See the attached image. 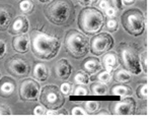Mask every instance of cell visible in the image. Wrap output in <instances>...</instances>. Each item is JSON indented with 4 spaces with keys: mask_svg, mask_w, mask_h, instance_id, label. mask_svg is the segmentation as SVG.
I'll use <instances>...</instances> for the list:
<instances>
[{
    "mask_svg": "<svg viewBox=\"0 0 149 119\" xmlns=\"http://www.w3.org/2000/svg\"><path fill=\"white\" fill-rule=\"evenodd\" d=\"M30 47L36 57L42 60H50L57 56L61 44L57 37L33 30L30 34Z\"/></svg>",
    "mask_w": 149,
    "mask_h": 119,
    "instance_id": "obj_1",
    "label": "cell"
},
{
    "mask_svg": "<svg viewBox=\"0 0 149 119\" xmlns=\"http://www.w3.org/2000/svg\"><path fill=\"white\" fill-rule=\"evenodd\" d=\"M44 14L53 24L66 26L74 18V4L71 0H52L44 6Z\"/></svg>",
    "mask_w": 149,
    "mask_h": 119,
    "instance_id": "obj_2",
    "label": "cell"
},
{
    "mask_svg": "<svg viewBox=\"0 0 149 119\" xmlns=\"http://www.w3.org/2000/svg\"><path fill=\"white\" fill-rule=\"evenodd\" d=\"M104 15L91 6L82 8L78 15V28L84 35L92 36L102 31L104 26Z\"/></svg>",
    "mask_w": 149,
    "mask_h": 119,
    "instance_id": "obj_3",
    "label": "cell"
},
{
    "mask_svg": "<svg viewBox=\"0 0 149 119\" xmlns=\"http://www.w3.org/2000/svg\"><path fill=\"white\" fill-rule=\"evenodd\" d=\"M64 47L69 55L74 57L75 59H80L84 57L89 51L88 39L79 31L70 30L65 36Z\"/></svg>",
    "mask_w": 149,
    "mask_h": 119,
    "instance_id": "obj_4",
    "label": "cell"
},
{
    "mask_svg": "<svg viewBox=\"0 0 149 119\" xmlns=\"http://www.w3.org/2000/svg\"><path fill=\"white\" fill-rule=\"evenodd\" d=\"M121 22L126 32L134 37L141 36L145 30V18L143 12L137 8L126 10L121 16Z\"/></svg>",
    "mask_w": 149,
    "mask_h": 119,
    "instance_id": "obj_5",
    "label": "cell"
},
{
    "mask_svg": "<svg viewBox=\"0 0 149 119\" xmlns=\"http://www.w3.org/2000/svg\"><path fill=\"white\" fill-rule=\"evenodd\" d=\"M41 104L49 110H58L64 105L65 97L58 87L54 85H45L40 94Z\"/></svg>",
    "mask_w": 149,
    "mask_h": 119,
    "instance_id": "obj_6",
    "label": "cell"
},
{
    "mask_svg": "<svg viewBox=\"0 0 149 119\" xmlns=\"http://www.w3.org/2000/svg\"><path fill=\"white\" fill-rule=\"evenodd\" d=\"M119 52L121 63L123 64L126 70L136 76L141 74L142 68L140 65L139 57L129 45H122L119 49Z\"/></svg>",
    "mask_w": 149,
    "mask_h": 119,
    "instance_id": "obj_7",
    "label": "cell"
},
{
    "mask_svg": "<svg viewBox=\"0 0 149 119\" xmlns=\"http://www.w3.org/2000/svg\"><path fill=\"white\" fill-rule=\"evenodd\" d=\"M5 69L15 78H24L30 74L31 66L28 60L20 55H14L5 62Z\"/></svg>",
    "mask_w": 149,
    "mask_h": 119,
    "instance_id": "obj_8",
    "label": "cell"
},
{
    "mask_svg": "<svg viewBox=\"0 0 149 119\" xmlns=\"http://www.w3.org/2000/svg\"><path fill=\"white\" fill-rule=\"evenodd\" d=\"M114 39L108 33H97L90 40L89 50L93 55L100 56L110 51L114 46Z\"/></svg>",
    "mask_w": 149,
    "mask_h": 119,
    "instance_id": "obj_9",
    "label": "cell"
},
{
    "mask_svg": "<svg viewBox=\"0 0 149 119\" xmlns=\"http://www.w3.org/2000/svg\"><path fill=\"white\" fill-rule=\"evenodd\" d=\"M19 98L22 101H37L40 95V85L33 78H26L19 85Z\"/></svg>",
    "mask_w": 149,
    "mask_h": 119,
    "instance_id": "obj_10",
    "label": "cell"
},
{
    "mask_svg": "<svg viewBox=\"0 0 149 119\" xmlns=\"http://www.w3.org/2000/svg\"><path fill=\"white\" fill-rule=\"evenodd\" d=\"M110 110L111 113L116 115H133L136 111L135 100L131 96L125 97L120 101L113 102L110 106Z\"/></svg>",
    "mask_w": 149,
    "mask_h": 119,
    "instance_id": "obj_11",
    "label": "cell"
},
{
    "mask_svg": "<svg viewBox=\"0 0 149 119\" xmlns=\"http://www.w3.org/2000/svg\"><path fill=\"white\" fill-rule=\"evenodd\" d=\"M30 28V24H29L28 18L24 15L16 16L11 22H10L9 27H8V33L10 35H20V34H26L29 31Z\"/></svg>",
    "mask_w": 149,
    "mask_h": 119,
    "instance_id": "obj_12",
    "label": "cell"
},
{
    "mask_svg": "<svg viewBox=\"0 0 149 119\" xmlns=\"http://www.w3.org/2000/svg\"><path fill=\"white\" fill-rule=\"evenodd\" d=\"M15 13V10L8 4H0V31L8 29Z\"/></svg>",
    "mask_w": 149,
    "mask_h": 119,
    "instance_id": "obj_13",
    "label": "cell"
},
{
    "mask_svg": "<svg viewBox=\"0 0 149 119\" xmlns=\"http://www.w3.org/2000/svg\"><path fill=\"white\" fill-rule=\"evenodd\" d=\"M12 48L17 53H26L30 49V36L26 33L16 35L12 40Z\"/></svg>",
    "mask_w": 149,
    "mask_h": 119,
    "instance_id": "obj_14",
    "label": "cell"
},
{
    "mask_svg": "<svg viewBox=\"0 0 149 119\" xmlns=\"http://www.w3.org/2000/svg\"><path fill=\"white\" fill-rule=\"evenodd\" d=\"M71 72H72V66L67 59L63 58L56 63L55 74L59 79H64V80L68 79L71 76Z\"/></svg>",
    "mask_w": 149,
    "mask_h": 119,
    "instance_id": "obj_15",
    "label": "cell"
},
{
    "mask_svg": "<svg viewBox=\"0 0 149 119\" xmlns=\"http://www.w3.org/2000/svg\"><path fill=\"white\" fill-rule=\"evenodd\" d=\"M15 91V81L9 76H4L0 79V97L9 98Z\"/></svg>",
    "mask_w": 149,
    "mask_h": 119,
    "instance_id": "obj_16",
    "label": "cell"
},
{
    "mask_svg": "<svg viewBox=\"0 0 149 119\" xmlns=\"http://www.w3.org/2000/svg\"><path fill=\"white\" fill-rule=\"evenodd\" d=\"M102 67L109 72H112L119 65V58L115 52H106L102 58Z\"/></svg>",
    "mask_w": 149,
    "mask_h": 119,
    "instance_id": "obj_17",
    "label": "cell"
},
{
    "mask_svg": "<svg viewBox=\"0 0 149 119\" xmlns=\"http://www.w3.org/2000/svg\"><path fill=\"white\" fill-rule=\"evenodd\" d=\"M82 70L87 72L88 74H95L102 69L100 61L95 57H88L82 62Z\"/></svg>",
    "mask_w": 149,
    "mask_h": 119,
    "instance_id": "obj_18",
    "label": "cell"
},
{
    "mask_svg": "<svg viewBox=\"0 0 149 119\" xmlns=\"http://www.w3.org/2000/svg\"><path fill=\"white\" fill-rule=\"evenodd\" d=\"M33 78L39 81H46L49 78V69L44 63H37L33 67Z\"/></svg>",
    "mask_w": 149,
    "mask_h": 119,
    "instance_id": "obj_19",
    "label": "cell"
},
{
    "mask_svg": "<svg viewBox=\"0 0 149 119\" xmlns=\"http://www.w3.org/2000/svg\"><path fill=\"white\" fill-rule=\"evenodd\" d=\"M111 94L114 96H120L122 98L129 97L132 95V89L126 85H117L112 88Z\"/></svg>",
    "mask_w": 149,
    "mask_h": 119,
    "instance_id": "obj_20",
    "label": "cell"
},
{
    "mask_svg": "<svg viewBox=\"0 0 149 119\" xmlns=\"http://www.w3.org/2000/svg\"><path fill=\"white\" fill-rule=\"evenodd\" d=\"M90 92L94 96H104L108 93V87L102 81H95L90 85Z\"/></svg>",
    "mask_w": 149,
    "mask_h": 119,
    "instance_id": "obj_21",
    "label": "cell"
},
{
    "mask_svg": "<svg viewBox=\"0 0 149 119\" xmlns=\"http://www.w3.org/2000/svg\"><path fill=\"white\" fill-rule=\"evenodd\" d=\"M131 78V74L123 67L118 68L114 72V80L118 81V83H129Z\"/></svg>",
    "mask_w": 149,
    "mask_h": 119,
    "instance_id": "obj_22",
    "label": "cell"
},
{
    "mask_svg": "<svg viewBox=\"0 0 149 119\" xmlns=\"http://www.w3.org/2000/svg\"><path fill=\"white\" fill-rule=\"evenodd\" d=\"M35 8V3L33 0H20L19 3V9L22 13L24 14H31Z\"/></svg>",
    "mask_w": 149,
    "mask_h": 119,
    "instance_id": "obj_23",
    "label": "cell"
},
{
    "mask_svg": "<svg viewBox=\"0 0 149 119\" xmlns=\"http://www.w3.org/2000/svg\"><path fill=\"white\" fill-rule=\"evenodd\" d=\"M75 81H76L78 85H87L89 83V74L87 72H85L84 70H80L76 74L75 76Z\"/></svg>",
    "mask_w": 149,
    "mask_h": 119,
    "instance_id": "obj_24",
    "label": "cell"
},
{
    "mask_svg": "<svg viewBox=\"0 0 149 119\" xmlns=\"http://www.w3.org/2000/svg\"><path fill=\"white\" fill-rule=\"evenodd\" d=\"M136 95L139 99L141 100H147L148 98V85L146 83H142L137 87L136 90Z\"/></svg>",
    "mask_w": 149,
    "mask_h": 119,
    "instance_id": "obj_25",
    "label": "cell"
},
{
    "mask_svg": "<svg viewBox=\"0 0 149 119\" xmlns=\"http://www.w3.org/2000/svg\"><path fill=\"white\" fill-rule=\"evenodd\" d=\"M85 109H86V113H88V114L96 113V111L100 109V102H97V101L85 102Z\"/></svg>",
    "mask_w": 149,
    "mask_h": 119,
    "instance_id": "obj_26",
    "label": "cell"
},
{
    "mask_svg": "<svg viewBox=\"0 0 149 119\" xmlns=\"http://www.w3.org/2000/svg\"><path fill=\"white\" fill-rule=\"evenodd\" d=\"M104 24H106V29L109 31V32H116L118 30V22H117L116 18H109L107 20H104Z\"/></svg>",
    "mask_w": 149,
    "mask_h": 119,
    "instance_id": "obj_27",
    "label": "cell"
},
{
    "mask_svg": "<svg viewBox=\"0 0 149 119\" xmlns=\"http://www.w3.org/2000/svg\"><path fill=\"white\" fill-rule=\"evenodd\" d=\"M140 65H141V68L143 71H145V74L148 72V53L147 51L143 52L141 55V58H140Z\"/></svg>",
    "mask_w": 149,
    "mask_h": 119,
    "instance_id": "obj_28",
    "label": "cell"
},
{
    "mask_svg": "<svg viewBox=\"0 0 149 119\" xmlns=\"http://www.w3.org/2000/svg\"><path fill=\"white\" fill-rule=\"evenodd\" d=\"M88 94H89L88 89L82 85H76L74 89V92H73V95L74 96H86Z\"/></svg>",
    "mask_w": 149,
    "mask_h": 119,
    "instance_id": "obj_29",
    "label": "cell"
},
{
    "mask_svg": "<svg viewBox=\"0 0 149 119\" xmlns=\"http://www.w3.org/2000/svg\"><path fill=\"white\" fill-rule=\"evenodd\" d=\"M97 78L100 81H102V83H109V81L111 80V78H112V76H111V72L109 71H102L100 72V74H97Z\"/></svg>",
    "mask_w": 149,
    "mask_h": 119,
    "instance_id": "obj_30",
    "label": "cell"
},
{
    "mask_svg": "<svg viewBox=\"0 0 149 119\" xmlns=\"http://www.w3.org/2000/svg\"><path fill=\"white\" fill-rule=\"evenodd\" d=\"M71 90H72V85L69 83H64L61 85L60 91L62 92L63 95H70Z\"/></svg>",
    "mask_w": 149,
    "mask_h": 119,
    "instance_id": "obj_31",
    "label": "cell"
},
{
    "mask_svg": "<svg viewBox=\"0 0 149 119\" xmlns=\"http://www.w3.org/2000/svg\"><path fill=\"white\" fill-rule=\"evenodd\" d=\"M71 114H72V115H85V114H87V113L85 112V110L83 109V108L76 106V107H74L71 110Z\"/></svg>",
    "mask_w": 149,
    "mask_h": 119,
    "instance_id": "obj_32",
    "label": "cell"
},
{
    "mask_svg": "<svg viewBox=\"0 0 149 119\" xmlns=\"http://www.w3.org/2000/svg\"><path fill=\"white\" fill-rule=\"evenodd\" d=\"M6 51H7V48H6V43L3 40H0V59L5 56Z\"/></svg>",
    "mask_w": 149,
    "mask_h": 119,
    "instance_id": "obj_33",
    "label": "cell"
},
{
    "mask_svg": "<svg viewBox=\"0 0 149 119\" xmlns=\"http://www.w3.org/2000/svg\"><path fill=\"white\" fill-rule=\"evenodd\" d=\"M110 2L113 5V7L117 8L118 10L123 9L124 5H123V1H122V0H110Z\"/></svg>",
    "mask_w": 149,
    "mask_h": 119,
    "instance_id": "obj_34",
    "label": "cell"
},
{
    "mask_svg": "<svg viewBox=\"0 0 149 119\" xmlns=\"http://www.w3.org/2000/svg\"><path fill=\"white\" fill-rule=\"evenodd\" d=\"M98 0H76V2L78 4L82 6H88V5H93L97 2Z\"/></svg>",
    "mask_w": 149,
    "mask_h": 119,
    "instance_id": "obj_35",
    "label": "cell"
},
{
    "mask_svg": "<svg viewBox=\"0 0 149 119\" xmlns=\"http://www.w3.org/2000/svg\"><path fill=\"white\" fill-rule=\"evenodd\" d=\"M11 114L10 108L5 105H0V115H9Z\"/></svg>",
    "mask_w": 149,
    "mask_h": 119,
    "instance_id": "obj_36",
    "label": "cell"
},
{
    "mask_svg": "<svg viewBox=\"0 0 149 119\" xmlns=\"http://www.w3.org/2000/svg\"><path fill=\"white\" fill-rule=\"evenodd\" d=\"M46 110L44 107H42V106H37V107L35 108V110H33V114H36V115H43V114H46Z\"/></svg>",
    "mask_w": 149,
    "mask_h": 119,
    "instance_id": "obj_37",
    "label": "cell"
},
{
    "mask_svg": "<svg viewBox=\"0 0 149 119\" xmlns=\"http://www.w3.org/2000/svg\"><path fill=\"white\" fill-rule=\"evenodd\" d=\"M106 13L108 14V16H110V18H114V16L116 15V11H115V9L113 8V6H112V7H110V6H109V7L107 8Z\"/></svg>",
    "mask_w": 149,
    "mask_h": 119,
    "instance_id": "obj_38",
    "label": "cell"
},
{
    "mask_svg": "<svg viewBox=\"0 0 149 119\" xmlns=\"http://www.w3.org/2000/svg\"><path fill=\"white\" fill-rule=\"evenodd\" d=\"M100 7L102 8V10H106L107 8L109 7V2L107 0H102L100 3Z\"/></svg>",
    "mask_w": 149,
    "mask_h": 119,
    "instance_id": "obj_39",
    "label": "cell"
},
{
    "mask_svg": "<svg viewBox=\"0 0 149 119\" xmlns=\"http://www.w3.org/2000/svg\"><path fill=\"white\" fill-rule=\"evenodd\" d=\"M122 1L125 2V4H129V5H131V4H134V3H135L136 0H122Z\"/></svg>",
    "mask_w": 149,
    "mask_h": 119,
    "instance_id": "obj_40",
    "label": "cell"
},
{
    "mask_svg": "<svg viewBox=\"0 0 149 119\" xmlns=\"http://www.w3.org/2000/svg\"><path fill=\"white\" fill-rule=\"evenodd\" d=\"M40 2H44V3H45V2H48L49 1V0H39Z\"/></svg>",
    "mask_w": 149,
    "mask_h": 119,
    "instance_id": "obj_41",
    "label": "cell"
},
{
    "mask_svg": "<svg viewBox=\"0 0 149 119\" xmlns=\"http://www.w3.org/2000/svg\"><path fill=\"white\" fill-rule=\"evenodd\" d=\"M97 114H106V115H107V114H109V113H108V112H102V113H97Z\"/></svg>",
    "mask_w": 149,
    "mask_h": 119,
    "instance_id": "obj_42",
    "label": "cell"
},
{
    "mask_svg": "<svg viewBox=\"0 0 149 119\" xmlns=\"http://www.w3.org/2000/svg\"><path fill=\"white\" fill-rule=\"evenodd\" d=\"M16 1H20V0H16Z\"/></svg>",
    "mask_w": 149,
    "mask_h": 119,
    "instance_id": "obj_43",
    "label": "cell"
},
{
    "mask_svg": "<svg viewBox=\"0 0 149 119\" xmlns=\"http://www.w3.org/2000/svg\"><path fill=\"white\" fill-rule=\"evenodd\" d=\"M0 76H1V74H0Z\"/></svg>",
    "mask_w": 149,
    "mask_h": 119,
    "instance_id": "obj_44",
    "label": "cell"
}]
</instances>
